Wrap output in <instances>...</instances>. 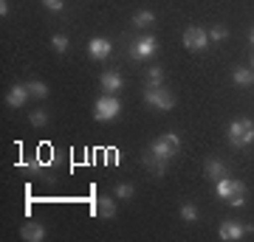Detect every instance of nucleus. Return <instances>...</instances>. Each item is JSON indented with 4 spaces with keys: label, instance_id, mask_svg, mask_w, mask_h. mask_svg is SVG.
Wrapping results in <instances>:
<instances>
[{
    "label": "nucleus",
    "instance_id": "f257e3e1",
    "mask_svg": "<svg viewBox=\"0 0 254 242\" xmlns=\"http://www.w3.org/2000/svg\"><path fill=\"white\" fill-rule=\"evenodd\" d=\"M226 135H229V144H232V146L243 149V146H249V144L254 141V124L249 118H235V121H229Z\"/></svg>",
    "mask_w": 254,
    "mask_h": 242
},
{
    "label": "nucleus",
    "instance_id": "f03ea898",
    "mask_svg": "<svg viewBox=\"0 0 254 242\" xmlns=\"http://www.w3.org/2000/svg\"><path fill=\"white\" fill-rule=\"evenodd\" d=\"M178 149H181L178 133H164L161 138H155V141L150 144V152H153L155 158H161V161H170L173 155H178Z\"/></svg>",
    "mask_w": 254,
    "mask_h": 242
},
{
    "label": "nucleus",
    "instance_id": "7ed1b4c3",
    "mask_svg": "<svg viewBox=\"0 0 254 242\" xmlns=\"http://www.w3.org/2000/svg\"><path fill=\"white\" fill-rule=\"evenodd\" d=\"M119 113H122V101H119V96H113V93L99 96L96 104H93V118H96V121H113V118H119Z\"/></svg>",
    "mask_w": 254,
    "mask_h": 242
},
{
    "label": "nucleus",
    "instance_id": "20e7f679",
    "mask_svg": "<svg viewBox=\"0 0 254 242\" xmlns=\"http://www.w3.org/2000/svg\"><path fill=\"white\" fill-rule=\"evenodd\" d=\"M144 101L150 104V107L161 110V113H167V110L175 107V96L164 88V85H161V88H147L144 90Z\"/></svg>",
    "mask_w": 254,
    "mask_h": 242
},
{
    "label": "nucleus",
    "instance_id": "39448f33",
    "mask_svg": "<svg viewBox=\"0 0 254 242\" xmlns=\"http://www.w3.org/2000/svg\"><path fill=\"white\" fill-rule=\"evenodd\" d=\"M254 225H246V223H237V220H226V223H220L218 228V237L223 242H237V240H243L246 234L252 231Z\"/></svg>",
    "mask_w": 254,
    "mask_h": 242
},
{
    "label": "nucleus",
    "instance_id": "423d86ee",
    "mask_svg": "<svg viewBox=\"0 0 254 242\" xmlns=\"http://www.w3.org/2000/svg\"><path fill=\"white\" fill-rule=\"evenodd\" d=\"M184 45L187 51H203L209 45V31H203L200 26H190L184 31Z\"/></svg>",
    "mask_w": 254,
    "mask_h": 242
},
{
    "label": "nucleus",
    "instance_id": "0eeeda50",
    "mask_svg": "<svg viewBox=\"0 0 254 242\" xmlns=\"http://www.w3.org/2000/svg\"><path fill=\"white\" fill-rule=\"evenodd\" d=\"M158 51V43H155V37H141L136 43L130 45V56L133 59H147V56H153Z\"/></svg>",
    "mask_w": 254,
    "mask_h": 242
},
{
    "label": "nucleus",
    "instance_id": "6e6552de",
    "mask_svg": "<svg viewBox=\"0 0 254 242\" xmlns=\"http://www.w3.org/2000/svg\"><path fill=\"white\" fill-rule=\"evenodd\" d=\"M110 51H113V45H110V40H105V37H93L91 43H88V54H91V59H108Z\"/></svg>",
    "mask_w": 254,
    "mask_h": 242
},
{
    "label": "nucleus",
    "instance_id": "1a4fd4ad",
    "mask_svg": "<svg viewBox=\"0 0 254 242\" xmlns=\"http://www.w3.org/2000/svg\"><path fill=\"white\" fill-rule=\"evenodd\" d=\"M28 99H31V93H28L26 85H11V88L6 90V104H9V107H23Z\"/></svg>",
    "mask_w": 254,
    "mask_h": 242
},
{
    "label": "nucleus",
    "instance_id": "9d476101",
    "mask_svg": "<svg viewBox=\"0 0 254 242\" xmlns=\"http://www.w3.org/2000/svg\"><path fill=\"white\" fill-rule=\"evenodd\" d=\"M122 88H125V76H122L119 71H105L102 73V90H105V93H113V96H116Z\"/></svg>",
    "mask_w": 254,
    "mask_h": 242
},
{
    "label": "nucleus",
    "instance_id": "9b49d317",
    "mask_svg": "<svg viewBox=\"0 0 254 242\" xmlns=\"http://www.w3.org/2000/svg\"><path fill=\"white\" fill-rule=\"evenodd\" d=\"M203 175H206L209 180L218 183L220 178H226V163L220 161V158H209V161L203 163Z\"/></svg>",
    "mask_w": 254,
    "mask_h": 242
},
{
    "label": "nucleus",
    "instance_id": "f8f14e48",
    "mask_svg": "<svg viewBox=\"0 0 254 242\" xmlns=\"http://www.w3.org/2000/svg\"><path fill=\"white\" fill-rule=\"evenodd\" d=\"M232 208H243L246 206V183L243 180H235L232 178V194H229V200H226Z\"/></svg>",
    "mask_w": 254,
    "mask_h": 242
},
{
    "label": "nucleus",
    "instance_id": "ddd939ff",
    "mask_svg": "<svg viewBox=\"0 0 254 242\" xmlns=\"http://www.w3.org/2000/svg\"><path fill=\"white\" fill-rule=\"evenodd\" d=\"M20 237L28 240V242H43L46 240V225L43 223H28V225L20 228Z\"/></svg>",
    "mask_w": 254,
    "mask_h": 242
},
{
    "label": "nucleus",
    "instance_id": "4468645a",
    "mask_svg": "<svg viewBox=\"0 0 254 242\" xmlns=\"http://www.w3.org/2000/svg\"><path fill=\"white\" fill-rule=\"evenodd\" d=\"M93 214H99L102 220H113V217H116V203H113V197L96 200V203H93Z\"/></svg>",
    "mask_w": 254,
    "mask_h": 242
},
{
    "label": "nucleus",
    "instance_id": "2eb2a0df",
    "mask_svg": "<svg viewBox=\"0 0 254 242\" xmlns=\"http://www.w3.org/2000/svg\"><path fill=\"white\" fill-rule=\"evenodd\" d=\"M232 82L237 88H249V85H254V71L252 68H235L232 71Z\"/></svg>",
    "mask_w": 254,
    "mask_h": 242
},
{
    "label": "nucleus",
    "instance_id": "dca6fc26",
    "mask_svg": "<svg viewBox=\"0 0 254 242\" xmlns=\"http://www.w3.org/2000/svg\"><path fill=\"white\" fill-rule=\"evenodd\" d=\"M164 85V65H150L147 68V88H161Z\"/></svg>",
    "mask_w": 254,
    "mask_h": 242
},
{
    "label": "nucleus",
    "instance_id": "f3484780",
    "mask_svg": "<svg viewBox=\"0 0 254 242\" xmlns=\"http://www.w3.org/2000/svg\"><path fill=\"white\" fill-rule=\"evenodd\" d=\"M26 88H28V93H31V99H48V85H46V82L31 79Z\"/></svg>",
    "mask_w": 254,
    "mask_h": 242
},
{
    "label": "nucleus",
    "instance_id": "a211bd4d",
    "mask_svg": "<svg viewBox=\"0 0 254 242\" xmlns=\"http://www.w3.org/2000/svg\"><path fill=\"white\" fill-rule=\"evenodd\" d=\"M153 23H155V14L150 9H141L133 14V26H138V28H150Z\"/></svg>",
    "mask_w": 254,
    "mask_h": 242
},
{
    "label": "nucleus",
    "instance_id": "6ab92c4d",
    "mask_svg": "<svg viewBox=\"0 0 254 242\" xmlns=\"http://www.w3.org/2000/svg\"><path fill=\"white\" fill-rule=\"evenodd\" d=\"M144 166H147L150 172H153V175H158V178H161L164 172H167V161H161V158H155L153 152H150V155L144 158Z\"/></svg>",
    "mask_w": 254,
    "mask_h": 242
},
{
    "label": "nucleus",
    "instance_id": "aec40b11",
    "mask_svg": "<svg viewBox=\"0 0 254 242\" xmlns=\"http://www.w3.org/2000/svg\"><path fill=\"white\" fill-rule=\"evenodd\" d=\"M178 214H181L184 223H195V220H198V208H195V203H181Z\"/></svg>",
    "mask_w": 254,
    "mask_h": 242
},
{
    "label": "nucleus",
    "instance_id": "412c9836",
    "mask_svg": "<svg viewBox=\"0 0 254 242\" xmlns=\"http://www.w3.org/2000/svg\"><path fill=\"white\" fill-rule=\"evenodd\" d=\"M133 194H136V192H133L130 183H116V186H113V197L116 200H130Z\"/></svg>",
    "mask_w": 254,
    "mask_h": 242
},
{
    "label": "nucleus",
    "instance_id": "4be33fe9",
    "mask_svg": "<svg viewBox=\"0 0 254 242\" xmlns=\"http://www.w3.org/2000/svg\"><path fill=\"white\" fill-rule=\"evenodd\" d=\"M215 192H218V197L220 200H229V194H232V178H220L218 180V186H215Z\"/></svg>",
    "mask_w": 254,
    "mask_h": 242
},
{
    "label": "nucleus",
    "instance_id": "5701e85b",
    "mask_svg": "<svg viewBox=\"0 0 254 242\" xmlns=\"http://www.w3.org/2000/svg\"><path fill=\"white\" fill-rule=\"evenodd\" d=\"M28 121H31V124L34 127H46L48 124V110H31V113H28Z\"/></svg>",
    "mask_w": 254,
    "mask_h": 242
},
{
    "label": "nucleus",
    "instance_id": "b1692460",
    "mask_svg": "<svg viewBox=\"0 0 254 242\" xmlns=\"http://www.w3.org/2000/svg\"><path fill=\"white\" fill-rule=\"evenodd\" d=\"M51 48H54L57 54H65V51H68V37H65V34L51 37Z\"/></svg>",
    "mask_w": 254,
    "mask_h": 242
},
{
    "label": "nucleus",
    "instance_id": "393cba45",
    "mask_svg": "<svg viewBox=\"0 0 254 242\" xmlns=\"http://www.w3.org/2000/svg\"><path fill=\"white\" fill-rule=\"evenodd\" d=\"M226 37H229V31L223 26H212L209 28V40H212V43H223Z\"/></svg>",
    "mask_w": 254,
    "mask_h": 242
},
{
    "label": "nucleus",
    "instance_id": "a878e982",
    "mask_svg": "<svg viewBox=\"0 0 254 242\" xmlns=\"http://www.w3.org/2000/svg\"><path fill=\"white\" fill-rule=\"evenodd\" d=\"M46 158H28V163H26V169L31 172V175H37V172H43V166H46Z\"/></svg>",
    "mask_w": 254,
    "mask_h": 242
},
{
    "label": "nucleus",
    "instance_id": "bb28decb",
    "mask_svg": "<svg viewBox=\"0 0 254 242\" xmlns=\"http://www.w3.org/2000/svg\"><path fill=\"white\" fill-rule=\"evenodd\" d=\"M43 6H46L48 11H54V14H57V11L65 9V0H43Z\"/></svg>",
    "mask_w": 254,
    "mask_h": 242
},
{
    "label": "nucleus",
    "instance_id": "cd10ccee",
    "mask_svg": "<svg viewBox=\"0 0 254 242\" xmlns=\"http://www.w3.org/2000/svg\"><path fill=\"white\" fill-rule=\"evenodd\" d=\"M9 11H11L9 0H0V14H3V17H9Z\"/></svg>",
    "mask_w": 254,
    "mask_h": 242
},
{
    "label": "nucleus",
    "instance_id": "c85d7f7f",
    "mask_svg": "<svg viewBox=\"0 0 254 242\" xmlns=\"http://www.w3.org/2000/svg\"><path fill=\"white\" fill-rule=\"evenodd\" d=\"M249 43L254 45V26H252V31H249Z\"/></svg>",
    "mask_w": 254,
    "mask_h": 242
},
{
    "label": "nucleus",
    "instance_id": "c756f323",
    "mask_svg": "<svg viewBox=\"0 0 254 242\" xmlns=\"http://www.w3.org/2000/svg\"><path fill=\"white\" fill-rule=\"evenodd\" d=\"M252 68H254V56H252Z\"/></svg>",
    "mask_w": 254,
    "mask_h": 242
}]
</instances>
